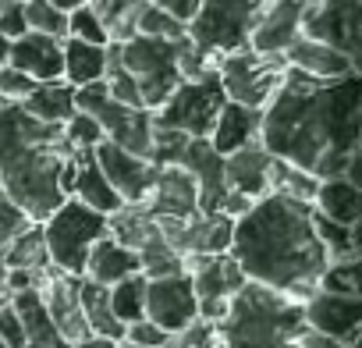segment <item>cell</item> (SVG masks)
I'll return each instance as SVG.
<instances>
[{
	"label": "cell",
	"instance_id": "29",
	"mask_svg": "<svg viewBox=\"0 0 362 348\" xmlns=\"http://www.w3.org/2000/svg\"><path fill=\"white\" fill-rule=\"evenodd\" d=\"M61 57H64V82L71 89L93 86L107 71V47H89L78 40H61Z\"/></svg>",
	"mask_w": 362,
	"mask_h": 348
},
{
	"label": "cell",
	"instance_id": "41",
	"mask_svg": "<svg viewBox=\"0 0 362 348\" xmlns=\"http://www.w3.org/2000/svg\"><path fill=\"white\" fill-rule=\"evenodd\" d=\"M217 344H221L217 341V327L196 320L192 327H185L181 334H170V341L163 348H217Z\"/></svg>",
	"mask_w": 362,
	"mask_h": 348
},
{
	"label": "cell",
	"instance_id": "45",
	"mask_svg": "<svg viewBox=\"0 0 362 348\" xmlns=\"http://www.w3.org/2000/svg\"><path fill=\"white\" fill-rule=\"evenodd\" d=\"M29 33V25H25V8L18 4V0H8L4 8H0V36H4L8 43H15V40H22Z\"/></svg>",
	"mask_w": 362,
	"mask_h": 348
},
{
	"label": "cell",
	"instance_id": "46",
	"mask_svg": "<svg viewBox=\"0 0 362 348\" xmlns=\"http://www.w3.org/2000/svg\"><path fill=\"white\" fill-rule=\"evenodd\" d=\"M0 341H4L8 348H22L25 344L22 341V323H18V316H15L11 306L0 309Z\"/></svg>",
	"mask_w": 362,
	"mask_h": 348
},
{
	"label": "cell",
	"instance_id": "43",
	"mask_svg": "<svg viewBox=\"0 0 362 348\" xmlns=\"http://www.w3.org/2000/svg\"><path fill=\"white\" fill-rule=\"evenodd\" d=\"M121 341H128V344H135V348H163L167 341H170V334H163L156 323H149V320H135V323H128L124 327V337Z\"/></svg>",
	"mask_w": 362,
	"mask_h": 348
},
{
	"label": "cell",
	"instance_id": "35",
	"mask_svg": "<svg viewBox=\"0 0 362 348\" xmlns=\"http://www.w3.org/2000/svg\"><path fill=\"white\" fill-rule=\"evenodd\" d=\"M316 185H320V182L313 178V174H305V170H298V167H291V163H284V160L274 156V163H270V192L313 207Z\"/></svg>",
	"mask_w": 362,
	"mask_h": 348
},
{
	"label": "cell",
	"instance_id": "37",
	"mask_svg": "<svg viewBox=\"0 0 362 348\" xmlns=\"http://www.w3.org/2000/svg\"><path fill=\"white\" fill-rule=\"evenodd\" d=\"M139 36H153V40H170L174 43V40H185V25L146 0V8L139 15Z\"/></svg>",
	"mask_w": 362,
	"mask_h": 348
},
{
	"label": "cell",
	"instance_id": "52",
	"mask_svg": "<svg viewBox=\"0 0 362 348\" xmlns=\"http://www.w3.org/2000/svg\"><path fill=\"white\" fill-rule=\"evenodd\" d=\"M4 306H11V291H8L4 284H0V309H4Z\"/></svg>",
	"mask_w": 362,
	"mask_h": 348
},
{
	"label": "cell",
	"instance_id": "2",
	"mask_svg": "<svg viewBox=\"0 0 362 348\" xmlns=\"http://www.w3.org/2000/svg\"><path fill=\"white\" fill-rule=\"evenodd\" d=\"M231 256L245 281L274 288L295 302H305L316 291L327 267V253L313 235V207L277 192L263 196L235 221Z\"/></svg>",
	"mask_w": 362,
	"mask_h": 348
},
{
	"label": "cell",
	"instance_id": "47",
	"mask_svg": "<svg viewBox=\"0 0 362 348\" xmlns=\"http://www.w3.org/2000/svg\"><path fill=\"white\" fill-rule=\"evenodd\" d=\"M149 4H156L160 11H167L170 18H177L181 25H189L196 8H199V0H149Z\"/></svg>",
	"mask_w": 362,
	"mask_h": 348
},
{
	"label": "cell",
	"instance_id": "24",
	"mask_svg": "<svg viewBox=\"0 0 362 348\" xmlns=\"http://www.w3.org/2000/svg\"><path fill=\"white\" fill-rule=\"evenodd\" d=\"M11 309L22 323V348H68V341L57 334V327L50 323L43 302L36 291H15L11 295Z\"/></svg>",
	"mask_w": 362,
	"mask_h": 348
},
{
	"label": "cell",
	"instance_id": "49",
	"mask_svg": "<svg viewBox=\"0 0 362 348\" xmlns=\"http://www.w3.org/2000/svg\"><path fill=\"white\" fill-rule=\"evenodd\" d=\"M68 348H117V341H107V337H96V334H86L82 341H71Z\"/></svg>",
	"mask_w": 362,
	"mask_h": 348
},
{
	"label": "cell",
	"instance_id": "55",
	"mask_svg": "<svg viewBox=\"0 0 362 348\" xmlns=\"http://www.w3.org/2000/svg\"><path fill=\"white\" fill-rule=\"evenodd\" d=\"M0 107H4V100H0Z\"/></svg>",
	"mask_w": 362,
	"mask_h": 348
},
{
	"label": "cell",
	"instance_id": "13",
	"mask_svg": "<svg viewBox=\"0 0 362 348\" xmlns=\"http://www.w3.org/2000/svg\"><path fill=\"white\" fill-rule=\"evenodd\" d=\"M146 320L156 323L163 334H181L196 323V291L189 274L160 277L146 284Z\"/></svg>",
	"mask_w": 362,
	"mask_h": 348
},
{
	"label": "cell",
	"instance_id": "21",
	"mask_svg": "<svg viewBox=\"0 0 362 348\" xmlns=\"http://www.w3.org/2000/svg\"><path fill=\"white\" fill-rule=\"evenodd\" d=\"M298 18H302V0H274L259 25L249 36V47L259 54H284L298 40Z\"/></svg>",
	"mask_w": 362,
	"mask_h": 348
},
{
	"label": "cell",
	"instance_id": "1",
	"mask_svg": "<svg viewBox=\"0 0 362 348\" xmlns=\"http://www.w3.org/2000/svg\"><path fill=\"white\" fill-rule=\"evenodd\" d=\"M259 142L316 182L344 178L362 146V75L320 82L288 68L263 110Z\"/></svg>",
	"mask_w": 362,
	"mask_h": 348
},
{
	"label": "cell",
	"instance_id": "6",
	"mask_svg": "<svg viewBox=\"0 0 362 348\" xmlns=\"http://www.w3.org/2000/svg\"><path fill=\"white\" fill-rule=\"evenodd\" d=\"M107 238V217L75 203V199H64L47 221H43V242H47V256H50V267L68 274V277H82L86 274V260H89V249Z\"/></svg>",
	"mask_w": 362,
	"mask_h": 348
},
{
	"label": "cell",
	"instance_id": "51",
	"mask_svg": "<svg viewBox=\"0 0 362 348\" xmlns=\"http://www.w3.org/2000/svg\"><path fill=\"white\" fill-rule=\"evenodd\" d=\"M8 50H11V43H8L4 36H0V68H4V64H8Z\"/></svg>",
	"mask_w": 362,
	"mask_h": 348
},
{
	"label": "cell",
	"instance_id": "3",
	"mask_svg": "<svg viewBox=\"0 0 362 348\" xmlns=\"http://www.w3.org/2000/svg\"><path fill=\"white\" fill-rule=\"evenodd\" d=\"M71 153L64 124H43L18 103L0 107V196L33 224H43L68 199L61 174Z\"/></svg>",
	"mask_w": 362,
	"mask_h": 348
},
{
	"label": "cell",
	"instance_id": "12",
	"mask_svg": "<svg viewBox=\"0 0 362 348\" xmlns=\"http://www.w3.org/2000/svg\"><path fill=\"white\" fill-rule=\"evenodd\" d=\"M305 327L351 348L358 344L362 334V298L358 295H330V291H313L302 302Z\"/></svg>",
	"mask_w": 362,
	"mask_h": 348
},
{
	"label": "cell",
	"instance_id": "54",
	"mask_svg": "<svg viewBox=\"0 0 362 348\" xmlns=\"http://www.w3.org/2000/svg\"><path fill=\"white\" fill-rule=\"evenodd\" d=\"M0 348H8V344H4V341H0Z\"/></svg>",
	"mask_w": 362,
	"mask_h": 348
},
{
	"label": "cell",
	"instance_id": "25",
	"mask_svg": "<svg viewBox=\"0 0 362 348\" xmlns=\"http://www.w3.org/2000/svg\"><path fill=\"white\" fill-rule=\"evenodd\" d=\"M139 274V260L135 253H128L124 245H117L114 238H100L93 249H89V260H86V274L89 281L103 284V288H114L117 281L124 277H135Z\"/></svg>",
	"mask_w": 362,
	"mask_h": 348
},
{
	"label": "cell",
	"instance_id": "15",
	"mask_svg": "<svg viewBox=\"0 0 362 348\" xmlns=\"http://www.w3.org/2000/svg\"><path fill=\"white\" fill-rule=\"evenodd\" d=\"M174 167L189 170V178L196 182V192H199V214H221V207H224V199H228V185H224V156L210 146V139H189Z\"/></svg>",
	"mask_w": 362,
	"mask_h": 348
},
{
	"label": "cell",
	"instance_id": "40",
	"mask_svg": "<svg viewBox=\"0 0 362 348\" xmlns=\"http://www.w3.org/2000/svg\"><path fill=\"white\" fill-rule=\"evenodd\" d=\"M64 139L71 142V149H93L96 142H103V132H100V124L89 114L75 110L71 121L64 124Z\"/></svg>",
	"mask_w": 362,
	"mask_h": 348
},
{
	"label": "cell",
	"instance_id": "18",
	"mask_svg": "<svg viewBox=\"0 0 362 348\" xmlns=\"http://www.w3.org/2000/svg\"><path fill=\"white\" fill-rule=\"evenodd\" d=\"M185 274L192 281L196 298H235L245 284L242 267L235 263L231 253L221 256H185Z\"/></svg>",
	"mask_w": 362,
	"mask_h": 348
},
{
	"label": "cell",
	"instance_id": "31",
	"mask_svg": "<svg viewBox=\"0 0 362 348\" xmlns=\"http://www.w3.org/2000/svg\"><path fill=\"white\" fill-rule=\"evenodd\" d=\"M149 235H156V221L142 207H121L117 214L107 217V238H114L128 253H139Z\"/></svg>",
	"mask_w": 362,
	"mask_h": 348
},
{
	"label": "cell",
	"instance_id": "10",
	"mask_svg": "<svg viewBox=\"0 0 362 348\" xmlns=\"http://www.w3.org/2000/svg\"><path fill=\"white\" fill-rule=\"evenodd\" d=\"M298 36L334 47L358 64L362 50V0H302Z\"/></svg>",
	"mask_w": 362,
	"mask_h": 348
},
{
	"label": "cell",
	"instance_id": "17",
	"mask_svg": "<svg viewBox=\"0 0 362 348\" xmlns=\"http://www.w3.org/2000/svg\"><path fill=\"white\" fill-rule=\"evenodd\" d=\"M270 163L274 156L263 149V142H252L231 156H224V185L235 196H245L249 203H259L270 196Z\"/></svg>",
	"mask_w": 362,
	"mask_h": 348
},
{
	"label": "cell",
	"instance_id": "19",
	"mask_svg": "<svg viewBox=\"0 0 362 348\" xmlns=\"http://www.w3.org/2000/svg\"><path fill=\"white\" fill-rule=\"evenodd\" d=\"M8 68L29 75L33 82H54L64 75V57H61V40L25 33L22 40L11 43L8 50Z\"/></svg>",
	"mask_w": 362,
	"mask_h": 348
},
{
	"label": "cell",
	"instance_id": "9",
	"mask_svg": "<svg viewBox=\"0 0 362 348\" xmlns=\"http://www.w3.org/2000/svg\"><path fill=\"white\" fill-rule=\"evenodd\" d=\"M224 103H228V96H224L217 75L199 79V82H181L170 93V100L160 110H153V128L181 132L189 139H210Z\"/></svg>",
	"mask_w": 362,
	"mask_h": 348
},
{
	"label": "cell",
	"instance_id": "7",
	"mask_svg": "<svg viewBox=\"0 0 362 348\" xmlns=\"http://www.w3.org/2000/svg\"><path fill=\"white\" fill-rule=\"evenodd\" d=\"M177 43L181 40H153V36H135L124 47H117V57L124 64V71L132 75L142 107L153 114L160 110L170 93L181 86V71H177Z\"/></svg>",
	"mask_w": 362,
	"mask_h": 348
},
{
	"label": "cell",
	"instance_id": "33",
	"mask_svg": "<svg viewBox=\"0 0 362 348\" xmlns=\"http://www.w3.org/2000/svg\"><path fill=\"white\" fill-rule=\"evenodd\" d=\"M135 260H139V274H142L146 281H160V277H177V274H185V263H181V256L163 242L160 228H156V235L146 238V245L135 253Z\"/></svg>",
	"mask_w": 362,
	"mask_h": 348
},
{
	"label": "cell",
	"instance_id": "23",
	"mask_svg": "<svg viewBox=\"0 0 362 348\" xmlns=\"http://www.w3.org/2000/svg\"><path fill=\"white\" fill-rule=\"evenodd\" d=\"M313 210L334 224H344V228H358V217H362V192L358 185H351L348 178H327L316 185V196H313Z\"/></svg>",
	"mask_w": 362,
	"mask_h": 348
},
{
	"label": "cell",
	"instance_id": "22",
	"mask_svg": "<svg viewBox=\"0 0 362 348\" xmlns=\"http://www.w3.org/2000/svg\"><path fill=\"white\" fill-rule=\"evenodd\" d=\"M259 128H263V110H252L242 103H224L217 114V124L210 132V146L221 156H231V153L259 142Z\"/></svg>",
	"mask_w": 362,
	"mask_h": 348
},
{
	"label": "cell",
	"instance_id": "44",
	"mask_svg": "<svg viewBox=\"0 0 362 348\" xmlns=\"http://www.w3.org/2000/svg\"><path fill=\"white\" fill-rule=\"evenodd\" d=\"M29 224H33V221H29L15 203L0 199V249H8V245H11V238H18Z\"/></svg>",
	"mask_w": 362,
	"mask_h": 348
},
{
	"label": "cell",
	"instance_id": "28",
	"mask_svg": "<svg viewBox=\"0 0 362 348\" xmlns=\"http://www.w3.org/2000/svg\"><path fill=\"white\" fill-rule=\"evenodd\" d=\"M86 8L107 29V43L124 47L128 40L139 36V15L146 8V0H89Z\"/></svg>",
	"mask_w": 362,
	"mask_h": 348
},
{
	"label": "cell",
	"instance_id": "50",
	"mask_svg": "<svg viewBox=\"0 0 362 348\" xmlns=\"http://www.w3.org/2000/svg\"><path fill=\"white\" fill-rule=\"evenodd\" d=\"M50 4H54L57 11H64V15H68V11H75V8H86L89 0H50Z\"/></svg>",
	"mask_w": 362,
	"mask_h": 348
},
{
	"label": "cell",
	"instance_id": "20",
	"mask_svg": "<svg viewBox=\"0 0 362 348\" xmlns=\"http://www.w3.org/2000/svg\"><path fill=\"white\" fill-rule=\"evenodd\" d=\"M284 61H288L291 71H302L305 79H320V82H337V79L358 71V64L351 57H344L334 47H323L316 40H305V36H298L284 50Z\"/></svg>",
	"mask_w": 362,
	"mask_h": 348
},
{
	"label": "cell",
	"instance_id": "34",
	"mask_svg": "<svg viewBox=\"0 0 362 348\" xmlns=\"http://www.w3.org/2000/svg\"><path fill=\"white\" fill-rule=\"evenodd\" d=\"M146 284L149 281L142 274H135V277H124L114 288H107L110 291V309H114L121 327H128L135 320H146Z\"/></svg>",
	"mask_w": 362,
	"mask_h": 348
},
{
	"label": "cell",
	"instance_id": "42",
	"mask_svg": "<svg viewBox=\"0 0 362 348\" xmlns=\"http://www.w3.org/2000/svg\"><path fill=\"white\" fill-rule=\"evenodd\" d=\"M40 82H33L29 75H22V71H15V68H0V100L4 103H22L33 89H36Z\"/></svg>",
	"mask_w": 362,
	"mask_h": 348
},
{
	"label": "cell",
	"instance_id": "16",
	"mask_svg": "<svg viewBox=\"0 0 362 348\" xmlns=\"http://www.w3.org/2000/svg\"><path fill=\"white\" fill-rule=\"evenodd\" d=\"M142 210L153 221H189L199 214V192L189 170L181 167H156V182L149 189V199Z\"/></svg>",
	"mask_w": 362,
	"mask_h": 348
},
{
	"label": "cell",
	"instance_id": "4",
	"mask_svg": "<svg viewBox=\"0 0 362 348\" xmlns=\"http://www.w3.org/2000/svg\"><path fill=\"white\" fill-rule=\"evenodd\" d=\"M305 330L302 302L245 281L231 298L228 316L217 323L221 348H288Z\"/></svg>",
	"mask_w": 362,
	"mask_h": 348
},
{
	"label": "cell",
	"instance_id": "8",
	"mask_svg": "<svg viewBox=\"0 0 362 348\" xmlns=\"http://www.w3.org/2000/svg\"><path fill=\"white\" fill-rule=\"evenodd\" d=\"M284 75H288L284 54H259L252 47L224 54L217 64V79H221L228 103H242L252 110H267V103L281 89Z\"/></svg>",
	"mask_w": 362,
	"mask_h": 348
},
{
	"label": "cell",
	"instance_id": "58",
	"mask_svg": "<svg viewBox=\"0 0 362 348\" xmlns=\"http://www.w3.org/2000/svg\"><path fill=\"white\" fill-rule=\"evenodd\" d=\"M0 199H4V196H0Z\"/></svg>",
	"mask_w": 362,
	"mask_h": 348
},
{
	"label": "cell",
	"instance_id": "11",
	"mask_svg": "<svg viewBox=\"0 0 362 348\" xmlns=\"http://www.w3.org/2000/svg\"><path fill=\"white\" fill-rule=\"evenodd\" d=\"M93 156L103 170L107 185L114 189V196L124 203V207H142L149 199V189L156 182V167L142 156H132L124 149H117L114 142H96L93 146Z\"/></svg>",
	"mask_w": 362,
	"mask_h": 348
},
{
	"label": "cell",
	"instance_id": "56",
	"mask_svg": "<svg viewBox=\"0 0 362 348\" xmlns=\"http://www.w3.org/2000/svg\"><path fill=\"white\" fill-rule=\"evenodd\" d=\"M18 4H25V0H18Z\"/></svg>",
	"mask_w": 362,
	"mask_h": 348
},
{
	"label": "cell",
	"instance_id": "32",
	"mask_svg": "<svg viewBox=\"0 0 362 348\" xmlns=\"http://www.w3.org/2000/svg\"><path fill=\"white\" fill-rule=\"evenodd\" d=\"M313 235L323 245L327 263H351V260H358V228L334 224V221H327V217H320L313 210Z\"/></svg>",
	"mask_w": 362,
	"mask_h": 348
},
{
	"label": "cell",
	"instance_id": "27",
	"mask_svg": "<svg viewBox=\"0 0 362 348\" xmlns=\"http://www.w3.org/2000/svg\"><path fill=\"white\" fill-rule=\"evenodd\" d=\"M78 306H82L89 334L107 337V341H121L124 337V327L117 323V316L110 309V291L103 284H96L89 277H78Z\"/></svg>",
	"mask_w": 362,
	"mask_h": 348
},
{
	"label": "cell",
	"instance_id": "5",
	"mask_svg": "<svg viewBox=\"0 0 362 348\" xmlns=\"http://www.w3.org/2000/svg\"><path fill=\"white\" fill-rule=\"evenodd\" d=\"M270 4L274 0H199L192 22L185 25V36L206 54H235L249 47V36Z\"/></svg>",
	"mask_w": 362,
	"mask_h": 348
},
{
	"label": "cell",
	"instance_id": "53",
	"mask_svg": "<svg viewBox=\"0 0 362 348\" xmlns=\"http://www.w3.org/2000/svg\"><path fill=\"white\" fill-rule=\"evenodd\" d=\"M4 4H8V0H0V8H4Z\"/></svg>",
	"mask_w": 362,
	"mask_h": 348
},
{
	"label": "cell",
	"instance_id": "30",
	"mask_svg": "<svg viewBox=\"0 0 362 348\" xmlns=\"http://www.w3.org/2000/svg\"><path fill=\"white\" fill-rule=\"evenodd\" d=\"M4 267L22 270V274H43L50 267L47 242H43V224H29L18 238H11V245L4 249Z\"/></svg>",
	"mask_w": 362,
	"mask_h": 348
},
{
	"label": "cell",
	"instance_id": "36",
	"mask_svg": "<svg viewBox=\"0 0 362 348\" xmlns=\"http://www.w3.org/2000/svg\"><path fill=\"white\" fill-rule=\"evenodd\" d=\"M25 25L36 36H50V40H64L68 36V15L57 11L50 0H25Z\"/></svg>",
	"mask_w": 362,
	"mask_h": 348
},
{
	"label": "cell",
	"instance_id": "59",
	"mask_svg": "<svg viewBox=\"0 0 362 348\" xmlns=\"http://www.w3.org/2000/svg\"><path fill=\"white\" fill-rule=\"evenodd\" d=\"M217 348H221V344H217Z\"/></svg>",
	"mask_w": 362,
	"mask_h": 348
},
{
	"label": "cell",
	"instance_id": "48",
	"mask_svg": "<svg viewBox=\"0 0 362 348\" xmlns=\"http://www.w3.org/2000/svg\"><path fill=\"white\" fill-rule=\"evenodd\" d=\"M288 348H344V344H337V341H330V337H323V334H316V330L305 327Z\"/></svg>",
	"mask_w": 362,
	"mask_h": 348
},
{
	"label": "cell",
	"instance_id": "57",
	"mask_svg": "<svg viewBox=\"0 0 362 348\" xmlns=\"http://www.w3.org/2000/svg\"><path fill=\"white\" fill-rule=\"evenodd\" d=\"M351 348H358V344H351Z\"/></svg>",
	"mask_w": 362,
	"mask_h": 348
},
{
	"label": "cell",
	"instance_id": "39",
	"mask_svg": "<svg viewBox=\"0 0 362 348\" xmlns=\"http://www.w3.org/2000/svg\"><path fill=\"white\" fill-rule=\"evenodd\" d=\"M64 40H78L89 47H107V29L100 25V18L89 8H75L68 11V36Z\"/></svg>",
	"mask_w": 362,
	"mask_h": 348
},
{
	"label": "cell",
	"instance_id": "14",
	"mask_svg": "<svg viewBox=\"0 0 362 348\" xmlns=\"http://www.w3.org/2000/svg\"><path fill=\"white\" fill-rule=\"evenodd\" d=\"M50 316V323L57 327V334L71 344V341H82L89 334L86 327V316H82V306H78V277H68L54 267H47L33 288Z\"/></svg>",
	"mask_w": 362,
	"mask_h": 348
},
{
	"label": "cell",
	"instance_id": "26",
	"mask_svg": "<svg viewBox=\"0 0 362 348\" xmlns=\"http://www.w3.org/2000/svg\"><path fill=\"white\" fill-rule=\"evenodd\" d=\"M29 117L43 121V124H68L75 114V89L64 79L54 82H40L22 103H18Z\"/></svg>",
	"mask_w": 362,
	"mask_h": 348
},
{
	"label": "cell",
	"instance_id": "38",
	"mask_svg": "<svg viewBox=\"0 0 362 348\" xmlns=\"http://www.w3.org/2000/svg\"><path fill=\"white\" fill-rule=\"evenodd\" d=\"M316 291H330V295H358V260L351 263H327Z\"/></svg>",
	"mask_w": 362,
	"mask_h": 348
}]
</instances>
